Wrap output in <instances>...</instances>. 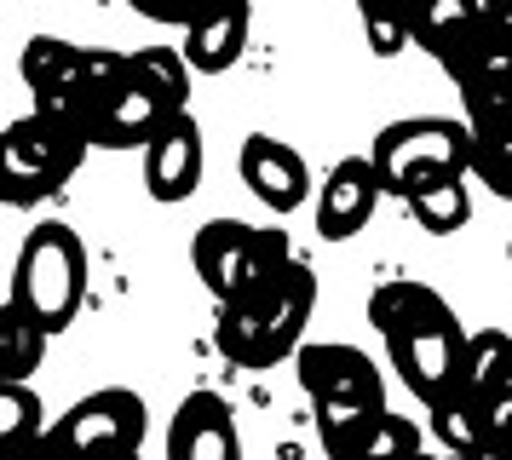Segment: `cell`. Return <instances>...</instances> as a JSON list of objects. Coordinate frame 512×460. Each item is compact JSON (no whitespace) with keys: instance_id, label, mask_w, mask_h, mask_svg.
<instances>
[{"instance_id":"cell-1","label":"cell","mask_w":512,"mask_h":460,"mask_svg":"<svg viewBox=\"0 0 512 460\" xmlns=\"http://www.w3.org/2000/svg\"><path fill=\"white\" fill-rule=\"evenodd\" d=\"M369 322L386 334L397 380L415 391L420 403H438L443 391H455L466 328H461V317L449 311V299H443L438 288H426L415 276L380 282L369 294Z\"/></svg>"},{"instance_id":"cell-2","label":"cell","mask_w":512,"mask_h":460,"mask_svg":"<svg viewBox=\"0 0 512 460\" xmlns=\"http://www.w3.org/2000/svg\"><path fill=\"white\" fill-rule=\"evenodd\" d=\"M311 311H317V271L305 259H288V271L271 288H259L254 299H236V305L219 311L213 345L236 368H277L282 357L300 351Z\"/></svg>"},{"instance_id":"cell-3","label":"cell","mask_w":512,"mask_h":460,"mask_svg":"<svg viewBox=\"0 0 512 460\" xmlns=\"http://www.w3.org/2000/svg\"><path fill=\"white\" fill-rule=\"evenodd\" d=\"M185 110H190V69L179 58V46H139V52H127L121 81L98 104L93 144L98 150H144Z\"/></svg>"},{"instance_id":"cell-4","label":"cell","mask_w":512,"mask_h":460,"mask_svg":"<svg viewBox=\"0 0 512 460\" xmlns=\"http://www.w3.org/2000/svg\"><path fill=\"white\" fill-rule=\"evenodd\" d=\"M6 299L24 311L41 334H64L81 311V299H87V248H81V236L70 225H35L24 236V248H18V265H12V288Z\"/></svg>"},{"instance_id":"cell-5","label":"cell","mask_w":512,"mask_h":460,"mask_svg":"<svg viewBox=\"0 0 512 460\" xmlns=\"http://www.w3.org/2000/svg\"><path fill=\"white\" fill-rule=\"evenodd\" d=\"M190 259H196V276L208 282V294L219 305H236V299H254L259 288H271L282 271H288V230L271 225H248V219H208L190 242Z\"/></svg>"},{"instance_id":"cell-6","label":"cell","mask_w":512,"mask_h":460,"mask_svg":"<svg viewBox=\"0 0 512 460\" xmlns=\"http://www.w3.org/2000/svg\"><path fill=\"white\" fill-rule=\"evenodd\" d=\"M87 138L64 127V121H47V115H18L0 127V207H35L47 202L52 190L81 173L87 161Z\"/></svg>"},{"instance_id":"cell-7","label":"cell","mask_w":512,"mask_h":460,"mask_svg":"<svg viewBox=\"0 0 512 460\" xmlns=\"http://www.w3.org/2000/svg\"><path fill=\"white\" fill-rule=\"evenodd\" d=\"M466 150H472L466 121H455V115H403V121H386L374 133L369 167H374V179H380V190L409 196L420 184L461 179Z\"/></svg>"},{"instance_id":"cell-8","label":"cell","mask_w":512,"mask_h":460,"mask_svg":"<svg viewBox=\"0 0 512 460\" xmlns=\"http://www.w3.org/2000/svg\"><path fill=\"white\" fill-rule=\"evenodd\" d=\"M144 426H150V409H144L139 391L104 386L87 391L81 403H70L52 420L47 449L52 460H127L144 449Z\"/></svg>"},{"instance_id":"cell-9","label":"cell","mask_w":512,"mask_h":460,"mask_svg":"<svg viewBox=\"0 0 512 460\" xmlns=\"http://www.w3.org/2000/svg\"><path fill=\"white\" fill-rule=\"evenodd\" d=\"M294 374L311 403H369L386 409V380L374 368L369 351H357L346 340H317L294 351Z\"/></svg>"},{"instance_id":"cell-10","label":"cell","mask_w":512,"mask_h":460,"mask_svg":"<svg viewBox=\"0 0 512 460\" xmlns=\"http://www.w3.org/2000/svg\"><path fill=\"white\" fill-rule=\"evenodd\" d=\"M236 173H242V184H248L271 213H294V207L311 196V167H305V156L294 150V144L271 138V133H248L242 138V150H236Z\"/></svg>"},{"instance_id":"cell-11","label":"cell","mask_w":512,"mask_h":460,"mask_svg":"<svg viewBox=\"0 0 512 460\" xmlns=\"http://www.w3.org/2000/svg\"><path fill=\"white\" fill-rule=\"evenodd\" d=\"M196 184H202V127L185 110L144 144V190H150V202L173 207V202H190Z\"/></svg>"},{"instance_id":"cell-12","label":"cell","mask_w":512,"mask_h":460,"mask_svg":"<svg viewBox=\"0 0 512 460\" xmlns=\"http://www.w3.org/2000/svg\"><path fill=\"white\" fill-rule=\"evenodd\" d=\"M167 460H242L236 414L219 391H190L167 426Z\"/></svg>"},{"instance_id":"cell-13","label":"cell","mask_w":512,"mask_h":460,"mask_svg":"<svg viewBox=\"0 0 512 460\" xmlns=\"http://www.w3.org/2000/svg\"><path fill=\"white\" fill-rule=\"evenodd\" d=\"M374 202H380V179H374L369 156L334 161L328 179L317 184V236L323 242H351L374 219Z\"/></svg>"},{"instance_id":"cell-14","label":"cell","mask_w":512,"mask_h":460,"mask_svg":"<svg viewBox=\"0 0 512 460\" xmlns=\"http://www.w3.org/2000/svg\"><path fill=\"white\" fill-rule=\"evenodd\" d=\"M438 64L461 98H472V92H512V18L484 29V35H472Z\"/></svg>"},{"instance_id":"cell-15","label":"cell","mask_w":512,"mask_h":460,"mask_svg":"<svg viewBox=\"0 0 512 460\" xmlns=\"http://www.w3.org/2000/svg\"><path fill=\"white\" fill-rule=\"evenodd\" d=\"M507 18L512 6H501V0H443V6H432L409 23V46H426L432 58H449L455 46H466L472 35H484Z\"/></svg>"},{"instance_id":"cell-16","label":"cell","mask_w":512,"mask_h":460,"mask_svg":"<svg viewBox=\"0 0 512 460\" xmlns=\"http://www.w3.org/2000/svg\"><path fill=\"white\" fill-rule=\"evenodd\" d=\"M248 6H236V12H219V18H202V23H185V46H179V58L185 69L196 75H225L236 69V58L248 52Z\"/></svg>"},{"instance_id":"cell-17","label":"cell","mask_w":512,"mask_h":460,"mask_svg":"<svg viewBox=\"0 0 512 460\" xmlns=\"http://www.w3.org/2000/svg\"><path fill=\"white\" fill-rule=\"evenodd\" d=\"M426 426L443 443V455L455 460H484V409L472 391H443L438 403H426Z\"/></svg>"},{"instance_id":"cell-18","label":"cell","mask_w":512,"mask_h":460,"mask_svg":"<svg viewBox=\"0 0 512 460\" xmlns=\"http://www.w3.org/2000/svg\"><path fill=\"white\" fill-rule=\"evenodd\" d=\"M81 75H87V46L64 41V35H35V41L24 46V81H29L35 98L81 87Z\"/></svg>"},{"instance_id":"cell-19","label":"cell","mask_w":512,"mask_h":460,"mask_svg":"<svg viewBox=\"0 0 512 460\" xmlns=\"http://www.w3.org/2000/svg\"><path fill=\"white\" fill-rule=\"evenodd\" d=\"M415 455H420V426L392 409H380L369 426H357L328 460H415Z\"/></svg>"},{"instance_id":"cell-20","label":"cell","mask_w":512,"mask_h":460,"mask_svg":"<svg viewBox=\"0 0 512 460\" xmlns=\"http://www.w3.org/2000/svg\"><path fill=\"white\" fill-rule=\"evenodd\" d=\"M41 357H47V334L12 299H0V386H29Z\"/></svg>"},{"instance_id":"cell-21","label":"cell","mask_w":512,"mask_h":460,"mask_svg":"<svg viewBox=\"0 0 512 460\" xmlns=\"http://www.w3.org/2000/svg\"><path fill=\"white\" fill-rule=\"evenodd\" d=\"M403 207L415 213L420 230H432V236H455V230L472 219V196H466V173L461 179H438V184H420L403 196Z\"/></svg>"},{"instance_id":"cell-22","label":"cell","mask_w":512,"mask_h":460,"mask_svg":"<svg viewBox=\"0 0 512 460\" xmlns=\"http://www.w3.org/2000/svg\"><path fill=\"white\" fill-rule=\"evenodd\" d=\"M507 357H512V328H478V334H466L461 340V380L455 386L472 391V397H484L501 380Z\"/></svg>"},{"instance_id":"cell-23","label":"cell","mask_w":512,"mask_h":460,"mask_svg":"<svg viewBox=\"0 0 512 460\" xmlns=\"http://www.w3.org/2000/svg\"><path fill=\"white\" fill-rule=\"evenodd\" d=\"M47 437V409L35 386H0V455L6 449H29Z\"/></svg>"},{"instance_id":"cell-24","label":"cell","mask_w":512,"mask_h":460,"mask_svg":"<svg viewBox=\"0 0 512 460\" xmlns=\"http://www.w3.org/2000/svg\"><path fill=\"white\" fill-rule=\"evenodd\" d=\"M466 179L489 184L501 202H512V133H484L466 150Z\"/></svg>"},{"instance_id":"cell-25","label":"cell","mask_w":512,"mask_h":460,"mask_svg":"<svg viewBox=\"0 0 512 460\" xmlns=\"http://www.w3.org/2000/svg\"><path fill=\"white\" fill-rule=\"evenodd\" d=\"M461 121H466V133H472V138L512 133V92H472Z\"/></svg>"},{"instance_id":"cell-26","label":"cell","mask_w":512,"mask_h":460,"mask_svg":"<svg viewBox=\"0 0 512 460\" xmlns=\"http://www.w3.org/2000/svg\"><path fill=\"white\" fill-rule=\"evenodd\" d=\"M363 35H369L374 58H397V52L409 46V23H392V18H374V12H363Z\"/></svg>"},{"instance_id":"cell-27","label":"cell","mask_w":512,"mask_h":460,"mask_svg":"<svg viewBox=\"0 0 512 460\" xmlns=\"http://www.w3.org/2000/svg\"><path fill=\"white\" fill-rule=\"evenodd\" d=\"M0 460H52V449H47V437H41V443H29V449H6Z\"/></svg>"},{"instance_id":"cell-28","label":"cell","mask_w":512,"mask_h":460,"mask_svg":"<svg viewBox=\"0 0 512 460\" xmlns=\"http://www.w3.org/2000/svg\"><path fill=\"white\" fill-rule=\"evenodd\" d=\"M415 460H455V455H426V449H420V455Z\"/></svg>"},{"instance_id":"cell-29","label":"cell","mask_w":512,"mask_h":460,"mask_svg":"<svg viewBox=\"0 0 512 460\" xmlns=\"http://www.w3.org/2000/svg\"><path fill=\"white\" fill-rule=\"evenodd\" d=\"M507 259H512V242H507Z\"/></svg>"},{"instance_id":"cell-30","label":"cell","mask_w":512,"mask_h":460,"mask_svg":"<svg viewBox=\"0 0 512 460\" xmlns=\"http://www.w3.org/2000/svg\"><path fill=\"white\" fill-rule=\"evenodd\" d=\"M127 460H139V455H127Z\"/></svg>"}]
</instances>
